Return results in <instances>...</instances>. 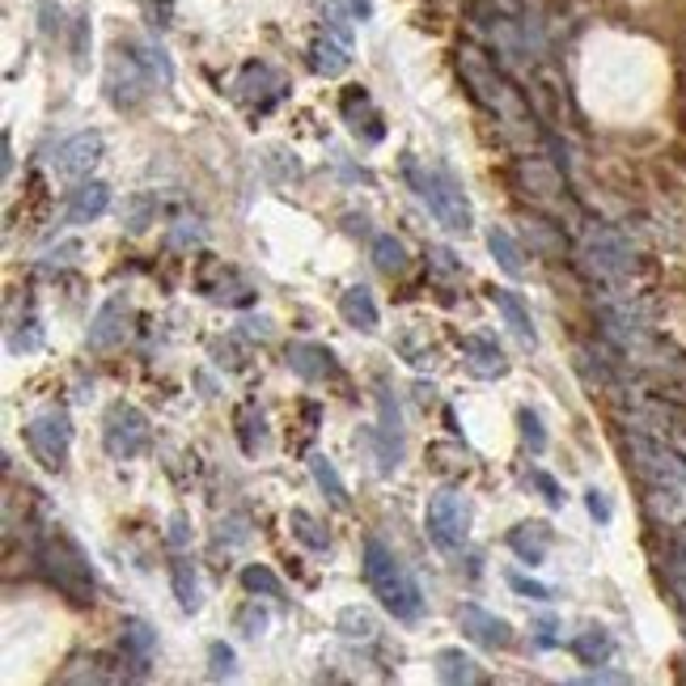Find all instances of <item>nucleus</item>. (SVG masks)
<instances>
[{
  "label": "nucleus",
  "mask_w": 686,
  "mask_h": 686,
  "mask_svg": "<svg viewBox=\"0 0 686 686\" xmlns=\"http://www.w3.org/2000/svg\"><path fill=\"white\" fill-rule=\"evenodd\" d=\"M360 568H364V581L373 589V597L391 611L398 623H420L425 619V593L416 585L411 568L394 556L382 538H364V556H360Z\"/></svg>",
  "instance_id": "nucleus-1"
},
{
  "label": "nucleus",
  "mask_w": 686,
  "mask_h": 686,
  "mask_svg": "<svg viewBox=\"0 0 686 686\" xmlns=\"http://www.w3.org/2000/svg\"><path fill=\"white\" fill-rule=\"evenodd\" d=\"M38 568L51 585L65 593L72 606H90L98 597V577H94V563L85 556V547L68 534L65 525H51L38 543Z\"/></svg>",
  "instance_id": "nucleus-2"
},
{
  "label": "nucleus",
  "mask_w": 686,
  "mask_h": 686,
  "mask_svg": "<svg viewBox=\"0 0 686 686\" xmlns=\"http://www.w3.org/2000/svg\"><path fill=\"white\" fill-rule=\"evenodd\" d=\"M403 178L411 183V191L425 199L428 212L454 233H466L475 225V212H470V199L462 191L454 174L445 165H420L416 158H403Z\"/></svg>",
  "instance_id": "nucleus-3"
},
{
  "label": "nucleus",
  "mask_w": 686,
  "mask_h": 686,
  "mask_svg": "<svg viewBox=\"0 0 686 686\" xmlns=\"http://www.w3.org/2000/svg\"><path fill=\"white\" fill-rule=\"evenodd\" d=\"M627 454L636 475L644 479V488L670 500V504H686V457L678 450H670L665 441H653L644 432H631L627 437Z\"/></svg>",
  "instance_id": "nucleus-4"
},
{
  "label": "nucleus",
  "mask_w": 686,
  "mask_h": 686,
  "mask_svg": "<svg viewBox=\"0 0 686 686\" xmlns=\"http://www.w3.org/2000/svg\"><path fill=\"white\" fill-rule=\"evenodd\" d=\"M22 437H26V450H31V457L43 466V470L60 475V470L68 466V450H72V425H68V411L51 407V411L34 416L31 425L22 428Z\"/></svg>",
  "instance_id": "nucleus-5"
},
{
  "label": "nucleus",
  "mask_w": 686,
  "mask_h": 686,
  "mask_svg": "<svg viewBox=\"0 0 686 686\" xmlns=\"http://www.w3.org/2000/svg\"><path fill=\"white\" fill-rule=\"evenodd\" d=\"M470 500L462 496V491H437L432 500H428V513H425V525H428V538L441 547V551H462L466 547V538H470Z\"/></svg>",
  "instance_id": "nucleus-6"
},
{
  "label": "nucleus",
  "mask_w": 686,
  "mask_h": 686,
  "mask_svg": "<svg viewBox=\"0 0 686 686\" xmlns=\"http://www.w3.org/2000/svg\"><path fill=\"white\" fill-rule=\"evenodd\" d=\"M102 445L106 454L119 457V462H131L149 450V416L131 403H115L106 411V425H102Z\"/></svg>",
  "instance_id": "nucleus-7"
},
{
  "label": "nucleus",
  "mask_w": 686,
  "mask_h": 686,
  "mask_svg": "<svg viewBox=\"0 0 686 686\" xmlns=\"http://www.w3.org/2000/svg\"><path fill=\"white\" fill-rule=\"evenodd\" d=\"M581 255H585V267L597 276V280H623L631 271V242L623 237L619 229L611 225H593L581 242Z\"/></svg>",
  "instance_id": "nucleus-8"
},
{
  "label": "nucleus",
  "mask_w": 686,
  "mask_h": 686,
  "mask_svg": "<svg viewBox=\"0 0 686 686\" xmlns=\"http://www.w3.org/2000/svg\"><path fill=\"white\" fill-rule=\"evenodd\" d=\"M102 158V136L98 131H77V136H68L56 144V153H51V170L60 174V178H85Z\"/></svg>",
  "instance_id": "nucleus-9"
},
{
  "label": "nucleus",
  "mask_w": 686,
  "mask_h": 686,
  "mask_svg": "<svg viewBox=\"0 0 686 686\" xmlns=\"http://www.w3.org/2000/svg\"><path fill=\"white\" fill-rule=\"evenodd\" d=\"M128 318H131V305L124 293L106 297L98 305V314H94V323H90V348L94 352H111V348H119L124 344V335H128Z\"/></svg>",
  "instance_id": "nucleus-10"
},
{
  "label": "nucleus",
  "mask_w": 686,
  "mask_h": 686,
  "mask_svg": "<svg viewBox=\"0 0 686 686\" xmlns=\"http://www.w3.org/2000/svg\"><path fill=\"white\" fill-rule=\"evenodd\" d=\"M457 627L466 631V640H475V644H484V649H509V644H513V627L500 619V615L475 606V602L457 606Z\"/></svg>",
  "instance_id": "nucleus-11"
},
{
  "label": "nucleus",
  "mask_w": 686,
  "mask_h": 686,
  "mask_svg": "<svg viewBox=\"0 0 686 686\" xmlns=\"http://www.w3.org/2000/svg\"><path fill=\"white\" fill-rule=\"evenodd\" d=\"M289 369H293L301 382H330V377H339V364L330 357V348L305 344V339L289 344Z\"/></svg>",
  "instance_id": "nucleus-12"
},
{
  "label": "nucleus",
  "mask_w": 686,
  "mask_h": 686,
  "mask_svg": "<svg viewBox=\"0 0 686 686\" xmlns=\"http://www.w3.org/2000/svg\"><path fill=\"white\" fill-rule=\"evenodd\" d=\"M106 208H111V187L106 183H81L68 191L65 221L68 225H94Z\"/></svg>",
  "instance_id": "nucleus-13"
},
{
  "label": "nucleus",
  "mask_w": 686,
  "mask_h": 686,
  "mask_svg": "<svg viewBox=\"0 0 686 686\" xmlns=\"http://www.w3.org/2000/svg\"><path fill=\"white\" fill-rule=\"evenodd\" d=\"M462 360H466V369L475 373V377H504L509 373V360L504 352L496 348V339L488 335H462Z\"/></svg>",
  "instance_id": "nucleus-14"
},
{
  "label": "nucleus",
  "mask_w": 686,
  "mask_h": 686,
  "mask_svg": "<svg viewBox=\"0 0 686 686\" xmlns=\"http://www.w3.org/2000/svg\"><path fill=\"white\" fill-rule=\"evenodd\" d=\"M339 106H344V119H348V128L357 131V136H364V140H382V136H386L382 115L373 111V102H369V94H364L360 85H352Z\"/></svg>",
  "instance_id": "nucleus-15"
},
{
  "label": "nucleus",
  "mask_w": 686,
  "mask_h": 686,
  "mask_svg": "<svg viewBox=\"0 0 686 686\" xmlns=\"http://www.w3.org/2000/svg\"><path fill=\"white\" fill-rule=\"evenodd\" d=\"M491 305L504 314V323L513 327V335L522 339L525 348H538V330H534V318H530V310H525V301L513 289H491Z\"/></svg>",
  "instance_id": "nucleus-16"
},
{
  "label": "nucleus",
  "mask_w": 686,
  "mask_h": 686,
  "mask_svg": "<svg viewBox=\"0 0 686 686\" xmlns=\"http://www.w3.org/2000/svg\"><path fill=\"white\" fill-rule=\"evenodd\" d=\"M509 547L518 551L522 563L538 568V563L547 559V547H551V530L543 522H525V525H518V530H509Z\"/></svg>",
  "instance_id": "nucleus-17"
},
{
  "label": "nucleus",
  "mask_w": 686,
  "mask_h": 686,
  "mask_svg": "<svg viewBox=\"0 0 686 686\" xmlns=\"http://www.w3.org/2000/svg\"><path fill=\"white\" fill-rule=\"evenodd\" d=\"M339 314H344L348 327L377 330V301H373V293H369L364 284H352L348 293L339 297Z\"/></svg>",
  "instance_id": "nucleus-18"
},
{
  "label": "nucleus",
  "mask_w": 686,
  "mask_h": 686,
  "mask_svg": "<svg viewBox=\"0 0 686 686\" xmlns=\"http://www.w3.org/2000/svg\"><path fill=\"white\" fill-rule=\"evenodd\" d=\"M432 665H437L441 683H484V670L475 665V656H466L462 649H437Z\"/></svg>",
  "instance_id": "nucleus-19"
},
{
  "label": "nucleus",
  "mask_w": 686,
  "mask_h": 686,
  "mask_svg": "<svg viewBox=\"0 0 686 686\" xmlns=\"http://www.w3.org/2000/svg\"><path fill=\"white\" fill-rule=\"evenodd\" d=\"M352 60V43H344L339 34H330V38H318L314 47H310V65L314 72H323V77H339L344 68Z\"/></svg>",
  "instance_id": "nucleus-20"
},
{
  "label": "nucleus",
  "mask_w": 686,
  "mask_h": 686,
  "mask_svg": "<svg viewBox=\"0 0 686 686\" xmlns=\"http://www.w3.org/2000/svg\"><path fill=\"white\" fill-rule=\"evenodd\" d=\"M153 644H158V631H153L149 623L144 619H124L119 649H124V656H131V661L140 665V674H144V665H149V656H153Z\"/></svg>",
  "instance_id": "nucleus-21"
},
{
  "label": "nucleus",
  "mask_w": 686,
  "mask_h": 686,
  "mask_svg": "<svg viewBox=\"0 0 686 686\" xmlns=\"http://www.w3.org/2000/svg\"><path fill=\"white\" fill-rule=\"evenodd\" d=\"M170 581H174V597H178V606H183L187 615H196L199 606H204L196 563H191V559H174V568H170Z\"/></svg>",
  "instance_id": "nucleus-22"
},
{
  "label": "nucleus",
  "mask_w": 686,
  "mask_h": 686,
  "mask_svg": "<svg viewBox=\"0 0 686 686\" xmlns=\"http://www.w3.org/2000/svg\"><path fill=\"white\" fill-rule=\"evenodd\" d=\"M124 47H128L131 56H136V65L144 68L149 77H153V85L162 81V85H170L174 81V65H170V56H165L158 43H140V38H124Z\"/></svg>",
  "instance_id": "nucleus-23"
},
{
  "label": "nucleus",
  "mask_w": 686,
  "mask_h": 686,
  "mask_svg": "<svg viewBox=\"0 0 686 686\" xmlns=\"http://www.w3.org/2000/svg\"><path fill=\"white\" fill-rule=\"evenodd\" d=\"M568 649H572V656H577L581 665H602L606 656L615 653V640H611V631H606V627H585V631H581Z\"/></svg>",
  "instance_id": "nucleus-24"
},
{
  "label": "nucleus",
  "mask_w": 686,
  "mask_h": 686,
  "mask_svg": "<svg viewBox=\"0 0 686 686\" xmlns=\"http://www.w3.org/2000/svg\"><path fill=\"white\" fill-rule=\"evenodd\" d=\"M488 251H491V259L500 263V271L504 276H522L525 271V263H522V251H518V242L509 237V229H500V225H491L488 229Z\"/></svg>",
  "instance_id": "nucleus-25"
},
{
  "label": "nucleus",
  "mask_w": 686,
  "mask_h": 686,
  "mask_svg": "<svg viewBox=\"0 0 686 686\" xmlns=\"http://www.w3.org/2000/svg\"><path fill=\"white\" fill-rule=\"evenodd\" d=\"M310 475H314V484L323 488L335 509H348V488H344V479H339V470L330 466L327 454H310Z\"/></svg>",
  "instance_id": "nucleus-26"
},
{
  "label": "nucleus",
  "mask_w": 686,
  "mask_h": 686,
  "mask_svg": "<svg viewBox=\"0 0 686 686\" xmlns=\"http://www.w3.org/2000/svg\"><path fill=\"white\" fill-rule=\"evenodd\" d=\"M237 441H242V454H259L263 445H267V425H263L259 407H237Z\"/></svg>",
  "instance_id": "nucleus-27"
},
{
  "label": "nucleus",
  "mask_w": 686,
  "mask_h": 686,
  "mask_svg": "<svg viewBox=\"0 0 686 686\" xmlns=\"http://www.w3.org/2000/svg\"><path fill=\"white\" fill-rule=\"evenodd\" d=\"M373 263H377V271L398 276V271H407V246L394 233H377L373 237Z\"/></svg>",
  "instance_id": "nucleus-28"
},
{
  "label": "nucleus",
  "mask_w": 686,
  "mask_h": 686,
  "mask_svg": "<svg viewBox=\"0 0 686 686\" xmlns=\"http://www.w3.org/2000/svg\"><path fill=\"white\" fill-rule=\"evenodd\" d=\"M242 585H246V593H259V597L284 602V581H280L267 563H246V568H242Z\"/></svg>",
  "instance_id": "nucleus-29"
},
{
  "label": "nucleus",
  "mask_w": 686,
  "mask_h": 686,
  "mask_svg": "<svg viewBox=\"0 0 686 686\" xmlns=\"http://www.w3.org/2000/svg\"><path fill=\"white\" fill-rule=\"evenodd\" d=\"M335 631H339L344 640H373V636H377V623H373L369 611H360V606H344L339 619H335Z\"/></svg>",
  "instance_id": "nucleus-30"
},
{
  "label": "nucleus",
  "mask_w": 686,
  "mask_h": 686,
  "mask_svg": "<svg viewBox=\"0 0 686 686\" xmlns=\"http://www.w3.org/2000/svg\"><path fill=\"white\" fill-rule=\"evenodd\" d=\"M289 530H293V534L301 538V543H305V547H310V551H327V547H330L327 530L318 525V518H310L305 509H293V513H289Z\"/></svg>",
  "instance_id": "nucleus-31"
},
{
  "label": "nucleus",
  "mask_w": 686,
  "mask_h": 686,
  "mask_svg": "<svg viewBox=\"0 0 686 686\" xmlns=\"http://www.w3.org/2000/svg\"><path fill=\"white\" fill-rule=\"evenodd\" d=\"M38 348H43V327H38V314L31 310L9 335V352H38Z\"/></svg>",
  "instance_id": "nucleus-32"
},
{
  "label": "nucleus",
  "mask_w": 686,
  "mask_h": 686,
  "mask_svg": "<svg viewBox=\"0 0 686 686\" xmlns=\"http://www.w3.org/2000/svg\"><path fill=\"white\" fill-rule=\"evenodd\" d=\"M518 425H522V441L534 450V454H543L547 450V428H543V420H538V411H530V407H522L518 411Z\"/></svg>",
  "instance_id": "nucleus-33"
},
{
  "label": "nucleus",
  "mask_w": 686,
  "mask_h": 686,
  "mask_svg": "<svg viewBox=\"0 0 686 686\" xmlns=\"http://www.w3.org/2000/svg\"><path fill=\"white\" fill-rule=\"evenodd\" d=\"M233 627H237L242 636H251V640H255V636H263V627H267V611H263L259 602H246V606L233 615Z\"/></svg>",
  "instance_id": "nucleus-34"
},
{
  "label": "nucleus",
  "mask_w": 686,
  "mask_h": 686,
  "mask_svg": "<svg viewBox=\"0 0 686 686\" xmlns=\"http://www.w3.org/2000/svg\"><path fill=\"white\" fill-rule=\"evenodd\" d=\"M208 678H229L233 674V649H229L225 640H217V644H208Z\"/></svg>",
  "instance_id": "nucleus-35"
},
{
  "label": "nucleus",
  "mask_w": 686,
  "mask_h": 686,
  "mask_svg": "<svg viewBox=\"0 0 686 686\" xmlns=\"http://www.w3.org/2000/svg\"><path fill=\"white\" fill-rule=\"evenodd\" d=\"M670 572H674V585L686 593V525L674 534V547H670Z\"/></svg>",
  "instance_id": "nucleus-36"
},
{
  "label": "nucleus",
  "mask_w": 686,
  "mask_h": 686,
  "mask_svg": "<svg viewBox=\"0 0 686 686\" xmlns=\"http://www.w3.org/2000/svg\"><path fill=\"white\" fill-rule=\"evenodd\" d=\"M530 484L543 491V500L551 504V509H563V488H559L556 479L547 475V470H530Z\"/></svg>",
  "instance_id": "nucleus-37"
},
{
  "label": "nucleus",
  "mask_w": 686,
  "mask_h": 686,
  "mask_svg": "<svg viewBox=\"0 0 686 686\" xmlns=\"http://www.w3.org/2000/svg\"><path fill=\"white\" fill-rule=\"evenodd\" d=\"M509 585L518 589L522 597H530V602H547V597H551V589L538 585V581H530V577H522V572H509Z\"/></svg>",
  "instance_id": "nucleus-38"
},
{
  "label": "nucleus",
  "mask_w": 686,
  "mask_h": 686,
  "mask_svg": "<svg viewBox=\"0 0 686 686\" xmlns=\"http://www.w3.org/2000/svg\"><path fill=\"white\" fill-rule=\"evenodd\" d=\"M85 43H90V18H77L72 26V65L85 68Z\"/></svg>",
  "instance_id": "nucleus-39"
},
{
  "label": "nucleus",
  "mask_w": 686,
  "mask_h": 686,
  "mask_svg": "<svg viewBox=\"0 0 686 686\" xmlns=\"http://www.w3.org/2000/svg\"><path fill=\"white\" fill-rule=\"evenodd\" d=\"M38 18H43V34L60 31V4L56 0H38Z\"/></svg>",
  "instance_id": "nucleus-40"
},
{
  "label": "nucleus",
  "mask_w": 686,
  "mask_h": 686,
  "mask_svg": "<svg viewBox=\"0 0 686 686\" xmlns=\"http://www.w3.org/2000/svg\"><path fill=\"white\" fill-rule=\"evenodd\" d=\"M585 504H589V513H593L597 522H611V504H606V496H602L597 488L585 491Z\"/></svg>",
  "instance_id": "nucleus-41"
},
{
  "label": "nucleus",
  "mask_w": 686,
  "mask_h": 686,
  "mask_svg": "<svg viewBox=\"0 0 686 686\" xmlns=\"http://www.w3.org/2000/svg\"><path fill=\"white\" fill-rule=\"evenodd\" d=\"M170 543H174V547H183V543H187V522H183V518H174V522H170Z\"/></svg>",
  "instance_id": "nucleus-42"
},
{
  "label": "nucleus",
  "mask_w": 686,
  "mask_h": 686,
  "mask_svg": "<svg viewBox=\"0 0 686 686\" xmlns=\"http://www.w3.org/2000/svg\"><path fill=\"white\" fill-rule=\"evenodd\" d=\"M556 619H538V644H556Z\"/></svg>",
  "instance_id": "nucleus-43"
},
{
  "label": "nucleus",
  "mask_w": 686,
  "mask_h": 686,
  "mask_svg": "<svg viewBox=\"0 0 686 686\" xmlns=\"http://www.w3.org/2000/svg\"><path fill=\"white\" fill-rule=\"evenodd\" d=\"M581 683H627L623 674H606V670H593V674H585Z\"/></svg>",
  "instance_id": "nucleus-44"
},
{
  "label": "nucleus",
  "mask_w": 686,
  "mask_h": 686,
  "mask_svg": "<svg viewBox=\"0 0 686 686\" xmlns=\"http://www.w3.org/2000/svg\"><path fill=\"white\" fill-rule=\"evenodd\" d=\"M352 4H357V9H352V13H357L360 22H364V18H369V13H373V0H352Z\"/></svg>",
  "instance_id": "nucleus-45"
},
{
  "label": "nucleus",
  "mask_w": 686,
  "mask_h": 686,
  "mask_svg": "<svg viewBox=\"0 0 686 686\" xmlns=\"http://www.w3.org/2000/svg\"><path fill=\"white\" fill-rule=\"evenodd\" d=\"M4 174H13V144H9V136H4Z\"/></svg>",
  "instance_id": "nucleus-46"
}]
</instances>
